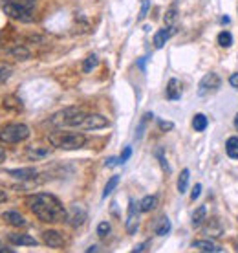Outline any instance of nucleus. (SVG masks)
Here are the masks:
<instances>
[{
    "mask_svg": "<svg viewBox=\"0 0 238 253\" xmlns=\"http://www.w3.org/2000/svg\"><path fill=\"white\" fill-rule=\"evenodd\" d=\"M26 204L39 220L48 222V224L63 222L68 218V213L61 204V200L50 193H35V195L28 196Z\"/></svg>",
    "mask_w": 238,
    "mask_h": 253,
    "instance_id": "obj_1",
    "label": "nucleus"
},
{
    "mask_svg": "<svg viewBox=\"0 0 238 253\" xmlns=\"http://www.w3.org/2000/svg\"><path fill=\"white\" fill-rule=\"evenodd\" d=\"M48 141L57 149L63 151H77L86 145V136L81 132H64V130H55L48 136Z\"/></svg>",
    "mask_w": 238,
    "mask_h": 253,
    "instance_id": "obj_2",
    "label": "nucleus"
},
{
    "mask_svg": "<svg viewBox=\"0 0 238 253\" xmlns=\"http://www.w3.org/2000/svg\"><path fill=\"white\" fill-rule=\"evenodd\" d=\"M30 138V126L24 123H11L0 128V141L13 145V143H20Z\"/></svg>",
    "mask_w": 238,
    "mask_h": 253,
    "instance_id": "obj_3",
    "label": "nucleus"
},
{
    "mask_svg": "<svg viewBox=\"0 0 238 253\" xmlns=\"http://www.w3.org/2000/svg\"><path fill=\"white\" fill-rule=\"evenodd\" d=\"M2 9L13 20H19V22H32L33 20L32 9H26L24 6H20L17 0H6V2H2Z\"/></svg>",
    "mask_w": 238,
    "mask_h": 253,
    "instance_id": "obj_4",
    "label": "nucleus"
},
{
    "mask_svg": "<svg viewBox=\"0 0 238 253\" xmlns=\"http://www.w3.org/2000/svg\"><path fill=\"white\" fill-rule=\"evenodd\" d=\"M108 126V120L101 114H84L82 121L79 123L77 128H82V130H99V128H105Z\"/></svg>",
    "mask_w": 238,
    "mask_h": 253,
    "instance_id": "obj_5",
    "label": "nucleus"
},
{
    "mask_svg": "<svg viewBox=\"0 0 238 253\" xmlns=\"http://www.w3.org/2000/svg\"><path fill=\"white\" fill-rule=\"evenodd\" d=\"M218 86H220V77L216 74H213V72H209V74L203 76V79L198 84V95H207L211 94V92H216Z\"/></svg>",
    "mask_w": 238,
    "mask_h": 253,
    "instance_id": "obj_6",
    "label": "nucleus"
},
{
    "mask_svg": "<svg viewBox=\"0 0 238 253\" xmlns=\"http://www.w3.org/2000/svg\"><path fill=\"white\" fill-rule=\"evenodd\" d=\"M42 242L48 248H53V250H63L64 244H66L63 233L57 231V229H46L42 233Z\"/></svg>",
    "mask_w": 238,
    "mask_h": 253,
    "instance_id": "obj_7",
    "label": "nucleus"
},
{
    "mask_svg": "<svg viewBox=\"0 0 238 253\" xmlns=\"http://www.w3.org/2000/svg\"><path fill=\"white\" fill-rule=\"evenodd\" d=\"M139 213H141L139 204H136L134 200H130V204H128V216H126V231H128V235H134L136 231H138Z\"/></svg>",
    "mask_w": 238,
    "mask_h": 253,
    "instance_id": "obj_8",
    "label": "nucleus"
},
{
    "mask_svg": "<svg viewBox=\"0 0 238 253\" xmlns=\"http://www.w3.org/2000/svg\"><path fill=\"white\" fill-rule=\"evenodd\" d=\"M66 220H68L74 228H79V226H82L84 220H86V209L82 208V206H79V204H74V206L70 208V213Z\"/></svg>",
    "mask_w": 238,
    "mask_h": 253,
    "instance_id": "obj_9",
    "label": "nucleus"
},
{
    "mask_svg": "<svg viewBox=\"0 0 238 253\" xmlns=\"http://www.w3.org/2000/svg\"><path fill=\"white\" fill-rule=\"evenodd\" d=\"M7 241L11 242L13 246H37L39 241L33 239L26 233H9L7 235Z\"/></svg>",
    "mask_w": 238,
    "mask_h": 253,
    "instance_id": "obj_10",
    "label": "nucleus"
},
{
    "mask_svg": "<svg viewBox=\"0 0 238 253\" xmlns=\"http://www.w3.org/2000/svg\"><path fill=\"white\" fill-rule=\"evenodd\" d=\"M172 33H174L172 26L158 30L156 35H154V39H152V42H154V48H156V50H161L163 46H165V42H167V41L170 39V35H172Z\"/></svg>",
    "mask_w": 238,
    "mask_h": 253,
    "instance_id": "obj_11",
    "label": "nucleus"
},
{
    "mask_svg": "<svg viewBox=\"0 0 238 253\" xmlns=\"http://www.w3.org/2000/svg\"><path fill=\"white\" fill-rule=\"evenodd\" d=\"M182 92H183L182 83L172 77V79L167 83V97H169L170 101H178V99L182 97Z\"/></svg>",
    "mask_w": 238,
    "mask_h": 253,
    "instance_id": "obj_12",
    "label": "nucleus"
},
{
    "mask_svg": "<svg viewBox=\"0 0 238 253\" xmlns=\"http://www.w3.org/2000/svg\"><path fill=\"white\" fill-rule=\"evenodd\" d=\"M2 218H4L7 224L15 226V228H22V226H26V218L20 215L19 211H4Z\"/></svg>",
    "mask_w": 238,
    "mask_h": 253,
    "instance_id": "obj_13",
    "label": "nucleus"
},
{
    "mask_svg": "<svg viewBox=\"0 0 238 253\" xmlns=\"http://www.w3.org/2000/svg\"><path fill=\"white\" fill-rule=\"evenodd\" d=\"M7 174H11L17 180H35L39 172L35 169H32V167H28V169H9Z\"/></svg>",
    "mask_w": 238,
    "mask_h": 253,
    "instance_id": "obj_14",
    "label": "nucleus"
},
{
    "mask_svg": "<svg viewBox=\"0 0 238 253\" xmlns=\"http://www.w3.org/2000/svg\"><path fill=\"white\" fill-rule=\"evenodd\" d=\"M193 248L198 250V252H205V253H220L222 252V248L211 241H195L193 242Z\"/></svg>",
    "mask_w": 238,
    "mask_h": 253,
    "instance_id": "obj_15",
    "label": "nucleus"
},
{
    "mask_svg": "<svg viewBox=\"0 0 238 253\" xmlns=\"http://www.w3.org/2000/svg\"><path fill=\"white\" fill-rule=\"evenodd\" d=\"M226 152L227 156L233 160H238V138L237 136H233L226 141Z\"/></svg>",
    "mask_w": 238,
    "mask_h": 253,
    "instance_id": "obj_16",
    "label": "nucleus"
},
{
    "mask_svg": "<svg viewBox=\"0 0 238 253\" xmlns=\"http://www.w3.org/2000/svg\"><path fill=\"white\" fill-rule=\"evenodd\" d=\"M50 154V149H44V147H30L28 149V158L30 160H42Z\"/></svg>",
    "mask_w": 238,
    "mask_h": 253,
    "instance_id": "obj_17",
    "label": "nucleus"
},
{
    "mask_svg": "<svg viewBox=\"0 0 238 253\" xmlns=\"http://www.w3.org/2000/svg\"><path fill=\"white\" fill-rule=\"evenodd\" d=\"M158 204V198L156 196H145V198H141V202H139V209H141V213H149V211H152V209L156 208Z\"/></svg>",
    "mask_w": 238,
    "mask_h": 253,
    "instance_id": "obj_18",
    "label": "nucleus"
},
{
    "mask_svg": "<svg viewBox=\"0 0 238 253\" xmlns=\"http://www.w3.org/2000/svg\"><path fill=\"white\" fill-rule=\"evenodd\" d=\"M9 55H13L15 59H19V61H26V59L32 57V53H30V50L26 48V46H15V48H11L9 50Z\"/></svg>",
    "mask_w": 238,
    "mask_h": 253,
    "instance_id": "obj_19",
    "label": "nucleus"
},
{
    "mask_svg": "<svg viewBox=\"0 0 238 253\" xmlns=\"http://www.w3.org/2000/svg\"><path fill=\"white\" fill-rule=\"evenodd\" d=\"M169 233H170V220L167 216H161V218L156 222V235L165 237V235H169Z\"/></svg>",
    "mask_w": 238,
    "mask_h": 253,
    "instance_id": "obj_20",
    "label": "nucleus"
},
{
    "mask_svg": "<svg viewBox=\"0 0 238 253\" xmlns=\"http://www.w3.org/2000/svg\"><path fill=\"white\" fill-rule=\"evenodd\" d=\"M99 64V57L95 55V53H90L84 61H82V72L84 74H90V72H94V68Z\"/></svg>",
    "mask_w": 238,
    "mask_h": 253,
    "instance_id": "obj_21",
    "label": "nucleus"
},
{
    "mask_svg": "<svg viewBox=\"0 0 238 253\" xmlns=\"http://www.w3.org/2000/svg\"><path fill=\"white\" fill-rule=\"evenodd\" d=\"M207 125H209V121H207V116L205 114H196L193 118V128H195L196 132H201V130H205Z\"/></svg>",
    "mask_w": 238,
    "mask_h": 253,
    "instance_id": "obj_22",
    "label": "nucleus"
},
{
    "mask_svg": "<svg viewBox=\"0 0 238 253\" xmlns=\"http://www.w3.org/2000/svg\"><path fill=\"white\" fill-rule=\"evenodd\" d=\"M205 215H207L205 206H200V208L193 213V226H195V228H200L201 224H203V220H205Z\"/></svg>",
    "mask_w": 238,
    "mask_h": 253,
    "instance_id": "obj_23",
    "label": "nucleus"
},
{
    "mask_svg": "<svg viewBox=\"0 0 238 253\" xmlns=\"http://www.w3.org/2000/svg\"><path fill=\"white\" fill-rule=\"evenodd\" d=\"M189 176H191V172H189V169H183V171L180 172V178H178V193H180V195H183V193L187 191Z\"/></svg>",
    "mask_w": 238,
    "mask_h": 253,
    "instance_id": "obj_24",
    "label": "nucleus"
},
{
    "mask_svg": "<svg viewBox=\"0 0 238 253\" xmlns=\"http://www.w3.org/2000/svg\"><path fill=\"white\" fill-rule=\"evenodd\" d=\"M156 158H158V162H159V165H161L163 172H167V174H169L170 167H169V164H167V158H165V151H163V147H158L156 149Z\"/></svg>",
    "mask_w": 238,
    "mask_h": 253,
    "instance_id": "obj_25",
    "label": "nucleus"
},
{
    "mask_svg": "<svg viewBox=\"0 0 238 253\" xmlns=\"http://www.w3.org/2000/svg\"><path fill=\"white\" fill-rule=\"evenodd\" d=\"M218 44L222 46V48H231L233 44V35L229 32H222L218 35Z\"/></svg>",
    "mask_w": 238,
    "mask_h": 253,
    "instance_id": "obj_26",
    "label": "nucleus"
},
{
    "mask_svg": "<svg viewBox=\"0 0 238 253\" xmlns=\"http://www.w3.org/2000/svg\"><path fill=\"white\" fill-rule=\"evenodd\" d=\"M118 184H119V176L116 174V176H112L110 180L107 182V185H105V191H103V198H107L110 193H112L116 187H118Z\"/></svg>",
    "mask_w": 238,
    "mask_h": 253,
    "instance_id": "obj_27",
    "label": "nucleus"
},
{
    "mask_svg": "<svg viewBox=\"0 0 238 253\" xmlns=\"http://www.w3.org/2000/svg\"><path fill=\"white\" fill-rule=\"evenodd\" d=\"M176 19H178V9H176V6H172V7H169V11H167V15H165V24L174 26Z\"/></svg>",
    "mask_w": 238,
    "mask_h": 253,
    "instance_id": "obj_28",
    "label": "nucleus"
},
{
    "mask_svg": "<svg viewBox=\"0 0 238 253\" xmlns=\"http://www.w3.org/2000/svg\"><path fill=\"white\" fill-rule=\"evenodd\" d=\"M9 77H11V66L0 64V84H2V83H6Z\"/></svg>",
    "mask_w": 238,
    "mask_h": 253,
    "instance_id": "obj_29",
    "label": "nucleus"
},
{
    "mask_svg": "<svg viewBox=\"0 0 238 253\" xmlns=\"http://www.w3.org/2000/svg\"><path fill=\"white\" fill-rule=\"evenodd\" d=\"M110 224H108V222H99V224H97V235H99L101 239H105V237H107L108 233H110Z\"/></svg>",
    "mask_w": 238,
    "mask_h": 253,
    "instance_id": "obj_30",
    "label": "nucleus"
},
{
    "mask_svg": "<svg viewBox=\"0 0 238 253\" xmlns=\"http://www.w3.org/2000/svg\"><path fill=\"white\" fill-rule=\"evenodd\" d=\"M149 9H151V0H141V9H139L138 20H143L149 15Z\"/></svg>",
    "mask_w": 238,
    "mask_h": 253,
    "instance_id": "obj_31",
    "label": "nucleus"
},
{
    "mask_svg": "<svg viewBox=\"0 0 238 253\" xmlns=\"http://www.w3.org/2000/svg\"><path fill=\"white\" fill-rule=\"evenodd\" d=\"M158 125H159V128H161L163 132H169V130H172V128H174V123H172V121L158 120Z\"/></svg>",
    "mask_w": 238,
    "mask_h": 253,
    "instance_id": "obj_32",
    "label": "nucleus"
},
{
    "mask_svg": "<svg viewBox=\"0 0 238 253\" xmlns=\"http://www.w3.org/2000/svg\"><path fill=\"white\" fill-rule=\"evenodd\" d=\"M20 6H24L26 9H32L33 11V7L37 6V0H17Z\"/></svg>",
    "mask_w": 238,
    "mask_h": 253,
    "instance_id": "obj_33",
    "label": "nucleus"
},
{
    "mask_svg": "<svg viewBox=\"0 0 238 253\" xmlns=\"http://www.w3.org/2000/svg\"><path fill=\"white\" fill-rule=\"evenodd\" d=\"M130 156H132V149H130V147H125V151L121 152V156H119V162H121V164H125Z\"/></svg>",
    "mask_w": 238,
    "mask_h": 253,
    "instance_id": "obj_34",
    "label": "nucleus"
},
{
    "mask_svg": "<svg viewBox=\"0 0 238 253\" xmlns=\"http://www.w3.org/2000/svg\"><path fill=\"white\" fill-rule=\"evenodd\" d=\"M200 195H201V185L196 184L195 187H193V193H191V200H196V198H198Z\"/></svg>",
    "mask_w": 238,
    "mask_h": 253,
    "instance_id": "obj_35",
    "label": "nucleus"
},
{
    "mask_svg": "<svg viewBox=\"0 0 238 253\" xmlns=\"http://www.w3.org/2000/svg\"><path fill=\"white\" fill-rule=\"evenodd\" d=\"M229 84H231V86H235V88L238 90V72H235V74L229 77Z\"/></svg>",
    "mask_w": 238,
    "mask_h": 253,
    "instance_id": "obj_36",
    "label": "nucleus"
},
{
    "mask_svg": "<svg viewBox=\"0 0 238 253\" xmlns=\"http://www.w3.org/2000/svg\"><path fill=\"white\" fill-rule=\"evenodd\" d=\"M118 164H121V162H119V158H108L107 162H105V165H107V167H114V165H118Z\"/></svg>",
    "mask_w": 238,
    "mask_h": 253,
    "instance_id": "obj_37",
    "label": "nucleus"
},
{
    "mask_svg": "<svg viewBox=\"0 0 238 253\" xmlns=\"http://www.w3.org/2000/svg\"><path fill=\"white\" fill-rule=\"evenodd\" d=\"M147 246H149V242H143V244H138V246L134 248L132 252H134V253H138V252H145V250H147Z\"/></svg>",
    "mask_w": 238,
    "mask_h": 253,
    "instance_id": "obj_38",
    "label": "nucleus"
},
{
    "mask_svg": "<svg viewBox=\"0 0 238 253\" xmlns=\"http://www.w3.org/2000/svg\"><path fill=\"white\" fill-rule=\"evenodd\" d=\"M6 200H7L6 191H2V189H0V204H2V202H6Z\"/></svg>",
    "mask_w": 238,
    "mask_h": 253,
    "instance_id": "obj_39",
    "label": "nucleus"
},
{
    "mask_svg": "<svg viewBox=\"0 0 238 253\" xmlns=\"http://www.w3.org/2000/svg\"><path fill=\"white\" fill-rule=\"evenodd\" d=\"M4 160H6V151H4L2 147H0V164H2Z\"/></svg>",
    "mask_w": 238,
    "mask_h": 253,
    "instance_id": "obj_40",
    "label": "nucleus"
},
{
    "mask_svg": "<svg viewBox=\"0 0 238 253\" xmlns=\"http://www.w3.org/2000/svg\"><path fill=\"white\" fill-rule=\"evenodd\" d=\"M97 250H99V246H90V248L86 250V252H88V253H92V252H97Z\"/></svg>",
    "mask_w": 238,
    "mask_h": 253,
    "instance_id": "obj_41",
    "label": "nucleus"
},
{
    "mask_svg": "<svg viewBox=\"0 0 238 253\" xmlns=\"http://www.w3.org/2000/svg\"><path fill=\"white\" fill-rule=\"evenodd\" d=\"M235 126H237V128H238V114L235 116Z\"/></svg>",
    "mask_w": 238,
    "mask_h": 253,
    "instance_id": "obj_42",
    "label": "nucleus"
},
{
    "mask_svg": "<svg viewBox=\"0 0 238 253\" xmlns=\"http://www.w3.org/2000/svg\"><path fill=\"white\" fill-rule=\"evenodd\" d=\"M0 248H2V244H0Z\"/></svg>",
    "mask_w": 238,
    "mask_h": 253,
    "instance_id": "obj_43",
    "label": "nucleus"
}]
</instances>
